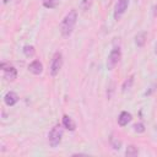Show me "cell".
<instances>
[{"label": "cell", "instance_id": "obj_1", "mask_svg": "<svg viewBox=\"0 0 157 157\" xmlns=\"http://www.w3.org/2000/svg\"><path fill=\"white\" fill-rule=\"evenodd\" d=\"M77 21V11L76 10H71L61 21L60 23V32L64 37H69L72 33V29L76 25Z\"/></svg>", "mask_w": 157, "mask_h": 157}, {"label": "cell", "instance_id": "obj_2", "mask_svg": "<svg viewBox=\"0 0 157 157\" xmlns=\"http://www.w3.org/2000/svg\"><path fill=\"white\" fill-rule=\"evenodd\" d=\"M61 137H63V129H61L59 125H55V126L50 130V132H49V135H48L49 145H50L52 147H56V146L60 144Z\"/></svg>", "mask_w": 157, "mask_h": 157}, {"label": "cell", "instance_id": "obj_3", "mask_svg": "<svg viewBox=\"0 0 157 157\" xmlns=\"http://www.w3.org/2000/svg\"><path fill=\"white\" fill-rule=\"evenodd\" d=\"M121 58V52H120V48L115 47L110 50L109 55H108V60H107V67L108 70H113L115 67V65L119 63Z\"/></svg>", "mask_w": 157, "mask_h": 157}, {"label": "cell", "instance_id": "obj_4", "mask_svg": "<svg viewBox=\"0 0 157 157\" xmlns=\"http://www.w3.org/2000/svg\"><path fill=\"white\" fill-rule=\"evenodd\" d=\"M61 66H63V55H61V53L56 52L53 55L52 63H50V74H52V76H56L59 74Z\"/></svg>", "mask_w": 157, "mask_h": 157}, {"label": "cell", "instance_id": "obj_5", "mask_svg": "<svg viewBox=\"0 0 157 157\" xmlns=\"http://www.w3.org/2000/svg\"><path fill=\"white\" fill-rule=\"evenodd\" d=\"M129 5V0H118L117 5H115V10H114V17L115 20H119L120 16L126 11Z\"/></svg>", "mask_w": 157, "mask_h": 157}, {"label": "cell", "instance_id": "obj_6", "mask_svg": "<svg viewBox=\"0 0 157 157\" xmlns=\"http://www.w3.org/2000/svg\"><path fill=\"white\" fill-rule=\"evenodd\" d=\"M1 67L4 70V77L7 80V81H13L16 77H17V71L13 66H5V64H1Z\"/></svg>", "mask_w": 157, "mask_h": 157}, {"label": "cell", "instance_id": "obj_7", "mask_svg": "<svg viewBox=\"0 0 157 157\" xmlns=\"http://www.w3.org/2000/svg\"><path fill=\"white\" fill-rule=\"evenodd\" d=\"M4 102H5V104L9 105V107L15 105V104L18 102V96H17V93H16V92H12V91L7 92V93L5 94V97H4Z\"/></svg>", "mask_w": 157, "mask_h": 157}, {"label": "cell", "instance_id": "obj_8", "mask_svg": "<svg viewBox=\"0 0 157 157\" xmlns=\"http://www.w3.org/2000/svg\"><path fill=\"white\" fill-rule=\"evenodd\" d=\"M28 70L33 74V75H40L43 71V65L39 60H33L29 65H28Z\"/></svg>", "mask_w": 157, "mask_h": 157}, {"label": "cell", "instance_id": "obj_9", "mask_svg": "<svg viewBox=\"0 0 157 157\" xmlns=\"http://www.w3.org/2000/svg\"><path fill=\"white\" fill-rule=\"evenodd\" d=\"M131 119H132L131 114H130L129 112H126V110H123V112L119 114V117H118V124H119L120 126H125V125H128V124L131 121Z\"/></svg>", "mask_w": 157, "mask_h": 157}, {"label": "cell", "instance_id": "obj_10", "mask_svg": "<svg viewBox=\"0 0 157 157\" xmlns=\"http://www.w3.org/2000/svg\"><path fill=\"white\" fill-rule=\"evenodd\" d=\"M63 126L66 128V129L70 130V131H74V130L76 129L75 121H74L69 115H64V117H63Z\"/></svg>", "mask_w": 157, "mask_h": 157}, {"label": "cell", "instance_id": "obj_11", "mask_svg": "<svg viewBox=\"0 0 157 157\" xmlns=\"http://www.w3.org/2000/svg\"><path fill=\"white\" fill-rule=\"evenodd\" d=\"M146 39H147V33H146L145 31H142V32H140V33L136 34V37H135V43H136L137 47H144L145 43H146Z\"/></svg>", "mask_w": 157, "mask_h": 157}, {"label": "cell", "instance_id": "obj_12", "mask_svg": "<svg viewBox=\"0 0 157 157\" xmlns=\"http://www.w3.org/2000/svg\"><path fill=\"white\" fill-rule=\"evenodd\" d=\"M125 155H126L128 157H135V156L139 155V150H137V147H135L134 145H130V146L126 147Z\"/></svg>", "mask_w": 157, "mask_h": 157}, {"label": "cell", "instance_id": "obj_13", "mask_svg": "<svg viewBox=\"0 0 157 157\" xmlns=\"http://www.w3.org/2000/svg\"><path fill=\"white\" fill-rule=\"evenodd\" d=\"M132 83H134V75H131L128 80H125V81H124V83H123V86H121V91H123V92H126L128 90H130V88H131Z\"/></svg>", "mask_w": 157, "mask_h": 157}, {"label": "cell", "instance_id": "obj_14", "mask_svg": "<svg viewBox=\"0 0 157 157\" xmlns=\"http://www.w3.org/2000/svg\"><path fill=\"white\" fill-rule=\"evenodd\" d=\"M23 54L27 58H31L34 55V47L33 45H25L23 47Z\"/></svg>", "mask_w": 157, "mask_h": 157}, {"label": "cell", "instance_id": "obj_15", "mask_svg": "<svg viewBox=\"0 0 157 157\" xmlns=\"http://www.w3.org/2000/svg\"><path fill=\"white\" fill-rule=\"evenodd\" d=\"M59 4V0H43V5L47 9H54Z\"/></svg>", "mask_w": 157, "mask_h": 157}, {"label": "cell", "instance_id": "obj_16", "mask_svg": "<svg viewBox=\"0 0 157 157\" xmlns=\"http://www.w3.org/2000/svg\"><path fill=\"white\" fill-rule=\"evenodd\" d=\"M110 145H112V147H113L114 150H119L120 146H121V141H120L118 137L112 136V137H110Z\"/></svg>", "mask_w": 157, "mask_h": 157}, {"label": "cell", "instance_id": "obj_17", "mask_svg": "<svg viewBox=\"0 0 157 157\" xmlns=\"http://www.w3.org/2000/svg\"><path fill=\"white\" fill-rule=\"evenodd\" d=\"M91 4H92V0H81V2H80V7H81V10L87 11V10L91 7Z\"/></svg>", "mask_w": 157, "mask_h": 157}, {"label": "cell", "instance_id": "obj_18", "mask_svg": "<svg viewBox=\"0 0 157 157\" xmlns=\"http://www.w3.org/2000/svg\"><path fill=\"white\" fill-rule=\"evenodd\" d=\"M134 131L135 132H144L145 131V125L142 123H137L134 125Z\"/></svg>", "mask_w": 157, "mask_h": 157}, {"label": "cell", "instance_id": "obj_19", "mask_svg": "<svg viewBox=\"0 0 157 157\" xmlns=\"http://www.w3.org/2000/svg\"><path fill=\"white\" fill-rule=\"evenodd\" d=\"M153 10H155V11H153L155 16H157V5H156V6H153Z\"/></svg>", "mask_w": 157, "mask_h": 157}, {"label": "cell", "instance_id": "obj_20", "mask_svg": "<svg viewBox=\"0 0 157 157\" xmlns=\"http://www.w3.org/2000/svg\"><path fill=\"white\" fill-rule=\"evenodd\" d=\"M155 53L157 54V42H156V44H155Z\"/></svg>", "mask_w": 157, "mask_h": 157}, {"label": "cell", "instance_id": "obj_21", "mask_svg": "<svg viewBox=\"0 0 157 157\" xmlns=\"http://www.w3.org/2000/svg\"><path fill=\"white\" fill-rule=\"evenodd\" d=\"M2 1H4V4H7V2L10 1V0H2Z\"/></svg>", "mask_w": 157, "mask_h": 157}]
</instances>
